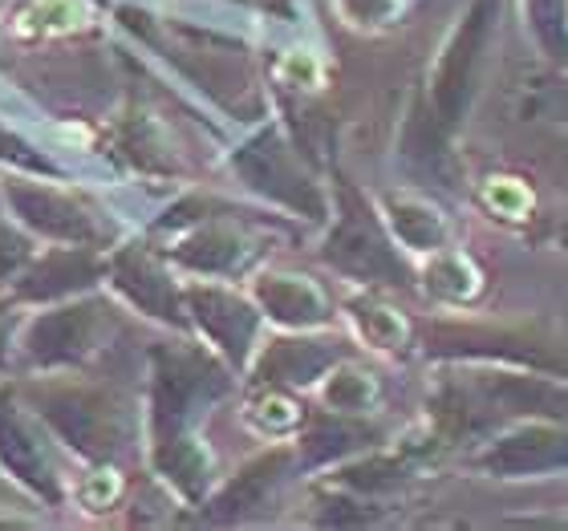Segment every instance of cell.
<instances>
[{
	"label": "cell",
	"instance_id": "obj_8",
	"mask_svg": "<svg viewBox=\"0 0 568 531\" xmlns=\"http://www.w3.org/2000/svg\"><path fill=\"white\" fill-rule=\"evenodd\" d=\"M114 276H119L122 293L131 296L134 305H142L146 313H159V317H175V288L163 280V272L151 261H142L139 252H126L114 264Z\"/></svg>",
	"mask_w": 568,
	"mask_h": 531
},
{
	"label": "cell",
	"instance_id": "obj_7",
	"mask_svg": "<svg viewBox=\"0 0 568 531\" xmlns=\"http://www.w3.org/2000/svg\"><path fill=\"white\" fill-rule=\"evenodd\" d=\"M0 459L9 462V471L17 479H24L29 487H37L41 496L53 499V479H49V467L37 450L33 435L21 426V418L9 410H0Z\"/></svg>",
	"mask_w": 568,
	"mask_h": 531
},
{
	"label": "cell",
	"instance_id": "obj_9",
	"mask_svg": "<svg viewBox=\"0 0 568 531\" xmlns=\"http://www.w3.org/2000/svg\"><path fill=\"white\" fill-rule=\"evenodd\" d=\"M329 261H337L349 272H390L394 268L386 248H382L378 236H374V227H369L366 219H357V215L345 219L337 239L329 244Z\"/></svg>",
	"mask_w": 568,
	"mask_h": 531
},
{
	"label": "cell",
	"instance_id": "obj_3",
	"mask_svg": "<svg viewBox=\"0 0 568 531\" xmlns=\"http://www.w3.org/2000/svg\"><path fill=\"white\" fill-rule=\"evenodd\" d=\"M9 203L17 207L24 224H33L37 232H45V236H58V239H94V227L85 219L70 200H61L58 191L49 187H29V183H9Z\"/></svg>",
	"mask_w": 568,
	"mask_h": 531
},
{
	"label": "cell",
	"instance_id": "obj_15",
	"mask_svg": "<svg viewBox=\"0 0 568 531\" xmlns=\"http://www.w3.org/2000/svg\"><path fill=\"white\" fill-rule=\"evenodd\" d=\"M357 317H362V329H366V337L374 345H390L394 337L403 333V325H398V320H394L386 308H362Z\"/></svg>",
	"mask_w": 568,
	"mask_h": 531
},
{
	"label": "cell",
	"instance_id": "obj_12",
	"mask_svg": "<svg viewBox=\"0 0 568 531\" xmlns=\"http://www.w3.org/2000/svg\"><path fill=\"white\" fill-rule=\"evenodd\" d=\"M281 467V459H268V462H261V467H252L244 479H240L232 491H227L220 503H215V515H236V511H244V508H252L256 503V496L264 491V483H273V471Z\"/></svg>",
	"mask_w": 568,
	"mask_h": 531
},
{
	"label": "cell",
	"instance_id": "obj_18",
	"mask_svg": "<svg viewBox=\"0 0 568 531\" xmlns=\"http://www.w3.org/2000/svg\"><path fill=\"white\" fill-rule=\"evenodd\" d=\"M4 333H9V313L0 308V345H4Z\"/></svg>",
	"mask_w": 568,
	"mask_h": 531
},
{
	"label": "cell",
	"instance_id": "obj_2",
	"mask_svg": "<svg viewBox=\"0 0 568 531\" xmlns=\"http://www.w3.org/2000/svg\"><path fill=\"white\" fill-rule=\"evenodd\" d=\"M94 329H98L94 305L49 313V317H41L33 329H29V357H33V361H45V366L73 361V357H82L85 349H90Z\"/></svg>",
	"mask_w": 568,
	"mask_h": 531
},
{
	"label": "cell",
	"instance_id": "obj_14",
	"mask_svg": "<svg viewBox=\"0 0 568 531\" xmlns=\"http://www.w3.org/2000/svg\"><path fill=\"white\" fill-rule=\"evenodd\" d=\"M366 398H369V386L362 381V374H342V378L329 386V401L337 410H357Z\"/></svg>",
	"mask_w": 568,
	"mask_h": 531
},
{
	"label": "cell",
	"instance_id": "obj_4",
	"mask_svg": "<svg viewBox=\"0 0 568 531\" xmlns=\"http://www.w3.org/2000/svg\"><path fill=\"white\" fill-rule=\"evenodd\" d=\"M98 276V264L85 256V252H58V256H45V261L29 268L17 284V293L24 300H49V296L73 293Z\"/></svg>",
	"mask_w": 568,
	"mask_h": 531
},
{
	"label": "cell",
	"instance_id": "obj_1",
	"mask_svg": "<svg viewBox=\"0 0 568 531\" xmlns=\"http://www.w3.org/2000/svg\"><path fill=\"white\" fill-rule=\"evenodd\" d=\"M45 418L82 455H110L119 447V413L94 394H61L45 401Z\"/></svg>",
	"mask_w": 568,
	"mask_h": 531
},
{
	"label": "cell",
	"instance_id": "obj_10",
	"mask_svg": "<svg viewBox=\"0 0 568 531\" xmlns=\"http://www.w3.org/2000/svg\"><path fill=\"white\" fill-rule=\"evenodd\" d=\"M261 300L276 320H288V325H308V320H321V313H325L317 288L305 280H293V276H273V280H264Z\"/></svg>",
	"mask_w": 568,
	"mask_h": 531
},
{
	"label": "cell",
	"instance_id": "obj_13",
	"mask_svg": "<svg viewBox=\"0 0 568 531\" xmlns=\"http://www.w3.org/2000/svg\"><path fill=\"white\" fill-rule=\"evenodd\" d=\"M179 256L187 264H195V268H224V264L236 256V239L227 236V232H203V236H195L191 244H183Z\"/></svg>",
	"mask_w": 568,
	"mask_h": 531
},
{
	"label": "cell",
	"instance_id": "obj_16",
	"mask_svg": "<svg viewBox=\"0 0 568 531\" xmlns=\"http://www.w3.org/2000/svg\"><path fill=\"white\" fill-rule=\"evenodd\" d=\"M24 261V239H17L9 227H0V276L17 272V264Z\"/></svg>",
	"mask_w": 568,
	"mask_h": 531
},
{
	"label": "cell",
	"instance_id": "obj_5",
	"mask_svg": "<svg viewBox=\"0 0 568 531\" xmlns=\"http://www.w3.org/2000/svg\"><path fill=\"white\" fill-rule=\"evenodd\" d=\"M191 300H195V313H200L203 329L212 333L215 341L224 345L232 357L244 354V345L252 341V329H256V317L248 313V305L236 300V296L207 293V288H200Z\"/></svg>",
	"mask_w": 568,
	"mask_h": 531
},
{
	"label": "cell",
	"instance_id": "obj_6",
	"mask_svg": "<svg viewBox=\"0 0 568 531\" xmlns=\"http://www.w3.org/2000/svg\"><path fill=\"white\" fill-rule=\"evenodd\" d=\"M240 166L248 171L256 187L273 191V195L296 203V207H317V200H313V195H308V187H305V178H296L293 171H288L281 146H276L273 139H261L256 146H248V154L240 159Z\"/></svg>",
	"mask_w": 568,
	"mask_h": 531
},
{
	"label": "cell",
	"instance_id": "obj_17",
	"mask_svg": "<svg viewBox=\"0 0 568 531\" xmlns=\"http://www.w3.org/2000/svg\"><path fill=\"white\" fill-rule=\"evenodd\" d=\"M114 496H119V479H114L110 471L94 474V483L85 487V503H90V508H106Z\"/></svg>",
	"mask_w": 568,
	"mask_h": 531
},
{
	"label": "cell",
	"instance_id": "obj_11",
	"mask_svg": "<svg viewBox=\"0 0 568 531\" xmlns=\"http://www.w3.org/2000/svg\"><path fill=\"white\" fill-rule=\"evenodd\" d=\"M329 349H321V345H296V341H284L276 345L273 354L264 357L261 374L264 378H276V381H313L321 369L329 366Z\"/></svg>",
	"mask_w": 568,
	"mask_h": 531
}]
</instances>
